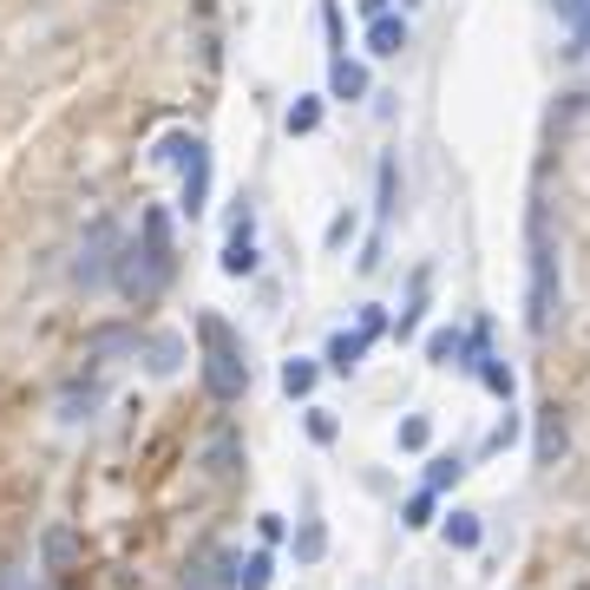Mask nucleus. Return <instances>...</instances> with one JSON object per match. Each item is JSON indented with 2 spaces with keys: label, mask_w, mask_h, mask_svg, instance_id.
I'll return each mask as SVG.
<instances>
[{
  "label": "nucleus",
  "mask_w": 590,
  "mask_h": 590,
  "mask_svg": "<svg viewBox=\"0 0 590 590\" xmlns=\"http://www.w3.org/2000/svg\"><path fill=\"white\" fill-rule=\"evenodd\" d=\"M197 342H204V394H211L217 407L243 400L250 362H243V342L230 335V322H223V315H197Z\"/></svg>",
  "instance_id": "1"
},
{
  "label": "nucleus",
  "mask_w": 590,
  "mask_h": 590,
  "mask_svg": "<svg viewBox=\"0 0 590 590\" xmlns=\"http://www.w3.org/2000/svg\"><path fill=\"white\" fill-rule=\"evenodd\" d=\"M164 283H171V217L145 211V250L132 243L119 256V289L132 302H151V295H164Z\"/></svg>",
  "instance_id": "2"
},
{
  "label": "nucleus",
  "mask_w": 590,
  "mask_h": 590,
  "mask_svg": "<svg viewBox=\"0 0 590 590\" xmlns=\"http://www.w3.org/2000/svg\"><path fill=\"white\" fill-rule=\"evenodd\" d=\"M223 276H256V243H250V204L236 211V230L223 243Z\"/></svg>",
  "instance_id": "3"
},
{
  "label": "nucleus",
  "mask_w": 590,
  "mask_h": 590,
  "mask_svg": "<svg viewBox=\"0 0 590 590\" xmlns=\"http://www.w3.org/2000/svg\"><path fill=\"white\" fill-rule=\"evenodd\" d=\"M40 558H47V571H73L79 558H85V545H79L73 525H47V538H40Z\"/></svg>",
  "instance_id": "4"
},
{
  "label": "nucleus",
  "mask_w": 590,
  "mask_h": 590,
  "mask_svg": "<svg viewBox=\"0 0 590 590\" xmlns=\"http://www.w3.org/2000/svg\"><path fill=\"white\" fill-rule=\"evenodd\" d=\"M204 197H211V151H204V139H197L191 157H184V211L197 217V211H204Z\"/></svg>",
  "instance_id": "5"
},
{
  "label": "nucleus",
  "mask_w": 590,
  "mask_h": 590,
  "mask_svg": "<svg viewBox=\"0 0 590 590\" xmlns=\"http://www.w3.org/2000/svg\"><path fill=\"white\" fill-rule=\"evenodd\" d=\"M328 99H368V67L348 60V53H335L328 60Z\"/></svg>",
  "instance_id": "6"
},
{
  "label": "nucleus",
  "mask_w": 590,
  "mask_h": 590,
  "mask_svg": "<svg viewBox=\"0 0 590 590\" xmlns=\"http://www.w3.org/2000/svg\"><path fill=\"white\" fill-rule=\"evenodd\" d=\"M407 47V20L400 13H380V20H368V53L374 60H394Z\"/></svg>",
  "instance_id": "7"
},
{
  "label": "nucleus",
  "mask_w": 590,
  "mask_h": 590,
  "mask_svg": "<svg viewBox=\"0 0 590 590\" xmlns=\"http://www.w3.org/2000/svg\"><path fill=\"white\" fill-rule=\"evenodd\" d=\"M466 348H472V342H466L459 328H434V335H427V362H434V368H466Z\"/></svg>",
  "instance_id": "8"
},
{
  "label": "nucleus",
  "mask_w": 590,
  "mask_h": 590,
  "mask_svg": "<svg viewBox=\"0 0 590 590\" xmlns=\"http://www.w3.org/2000/svg\"><path fill=\"white\" fill-rule=\"evenodd\" d=\"M362 355H368V335L355 328V335H335L322 362H328V368H335V374H355V368H362Z\"/></svg>",
  "instance_id": "9"
},
{
  "label": "nucleus",
  "mask_w": 590,
  "mask_h": 590,
  "mask_svg": "<svg viewBox=\"0 0 590 590\" xmlns=\"http://www.w3.org/2000/svg\"><path fill=\"white\" fill-rule=\"evenodd\" d=\"M105 250H112V230H105V223H92L85 256H79V283H99V276H105Z\"/></svg>",
  "instance_id": "10"
},
{
  "label": "nucleus",
  "mask_w": 590,
  "mask_h": 590,
  "mask_svg": "<svg viewBox=\"0 0 590 590\" xmlns=\"http://www.w3.org/2000/svg\"><path fill=\"white\" fill-rule=\"evenodd\" d=\"M269 584H276V558L269 551H250L236 564V590H269Z\"/></svg>",
  "instance_id": "11"
},
{
  "label": "nucleus",
  "mask_w": 590,
  "mask_h": 590,
  "mask_svg": "<svg viewBox=\"0 0 590 590\" xmlns=\"http://www.w3.org/2000/svg\"><path fill=\"white\" fill-rule=\"evenodd\" d=\"M283 394H289V400H308V394H315V362H302V355L283 362Z\"/></svg>",
  "instance_id": "12"
},
{
  "label": "nucleus",
  "mask_w": 590,
  "mask_h": 590,
  "mask_svg": "<svg viewBox=\"0 0 590 590\" xmlns=\"http://www.w3.org/2000/svg\"><path fill=\"white\" fill-rule=\"evenodd\" d=\"M151 374H177V355H184V342L177 335H151Z\"/></svg>",
  "instance_id": "13"
},
{
  "label": "nucleus",
  "mask_w": 590,
  "mask_h": 590,
  "mask_svg": "<svg viewBox=\"0 0 590 590\" xmlns=\"http://www.w3.org/2000/svg\"><path fill=\"white\" fill-rule=\"evenodd\" d=\"M446 545L472 551V545H479V518H472V512H452V518H446Z\"/></svg>",
  "instance_id": "14"
},
{
  "label": "nucleus",
  "mask_w": 590,
  "mask_h": 590,
  "mask_svg": "<svg viewBox=\"0 0 590 590\" xmlns=\"http://www.w3.org/2000/svg\"><path fill=\"white\" fill-rule=\"evenodd\" d=\"M322 545H328V531H322V525L308 518V525L295 531V558H302V564H315V558H322Z\"/></svg>",
  "instance_id": "15"
},
{
  "label": "nucleus",
  "mask_w": 590,
  "mask_h": 590,
  "mask_svg": "<svg viewBox=\"0 0 590 590\" xmlns=\"http://www.w3.org/2000/svg\"><path fill=\"white\" fill-rule=\"evenodd\" d=\"M315 125H322V99H295L289 105V132L302 139V132H315Z\"/></svg>",
  "instance_id": "16"
},
{
  "label": "nucleus",
  "mask_w": 590,
  "mask_h": 590,
  "mask_svg": "<svg viewBox=\"0 0 590 590\" xmlns=\"http://www.w3.org/2000/svg\"><path fill=\"white\" fill-rule=\"evenodd\" d=\"M459 472H466L459 459H434V466H427V492H446V486H459Z\"/></svg>",
  "instance_id": "17"
},
{
  "label": "nucleus",
  "mask_w": 590,
  "mask_h": 590,
  "mask_svg": "<svg viewBox=\"0 0 590 590\" xmlns=\"http://www.w3.org/2000/svg\"><path fill=\"white\" fill-rule=\"evenodd\" d=\"M420 302H427V276H414V295H407V308H400V335L420 328Z\"/></svg>",
  "instance_id": "18"
},
{
  "label": "nucleus",
  "mask_w": 590,
  "mask_h": 590,
  "mask_svg": "<svg viewBox=\"0 0 590 590\" xmlns=\"http://www.w3.org/2000/svg\"><path fill=\"white\" fill-rule=\"evenodd\" d=\"M400 525H414V531H420V525H434V492H414V499H407V512H400Z\"/></svg>",
  "instance_id": "19"
},
{
  "label": "nucleus",
  "mask_w": 590,
  "mask_h": 590,
  "mask_svg": "<svg viewBox=\"0 0 590 590\" xmlns=\"http://www.w3.org/2000/svg\"><path fill=\"white\" fill-rule=\"evenodd\" d=\"M427 440H434V434H427V420H420V414H414V420H400V446H407V452H420Z\"/></svg>",
  "instance_id": "20"
},
{
  "label": "nucleus",
  "mask_w": 590,
  "mask_h": 590,
  "mask_svg": "<svg viewBox=\"0 0 590 590\" xmlns=\"http://www.w3.org/2000/svg\"><path fill=\"white\" fill-rule=\"evenodd\" d=\"M308 434L328 446V440H335V414H328V407H308Z\"/></svg>",
  "instance_id": "21"
},
{
  "label": "nucleus",
  "mask_w": 590,
  "mask_h": 590,
  "mask_svg": "<svg viewBox=\"0 0 590 590\" xmlns=\"http://www.w3.org/2000/svg\"><path fill=\"white\" fill-rule=\"evenodd\" d=\"M348 236H355V217H348V211H342V217L328 223V250H342V243H348Z\"/></svg>",
  "instance_id": "22"
}]
</instances>
